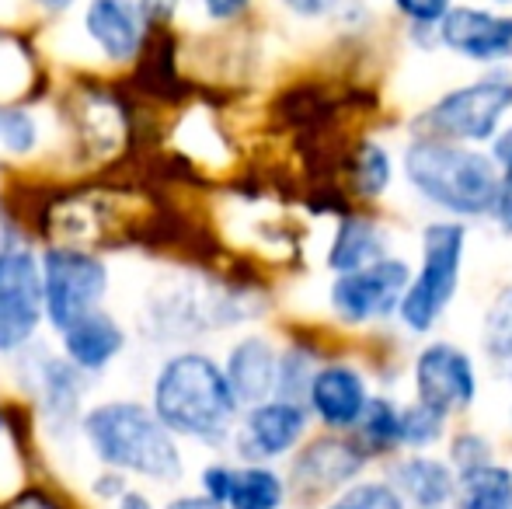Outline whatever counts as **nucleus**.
Masks as SVG:
<instances>
[{
    "label": "nucleus",
    "mask_w": 512,
    "mask_h": 509,
    "mask_svg": "<svg viewBox=\"0 0 512 509\" xmlns=\"http://www.w3.org/2000/svg\"><path fill=\"white\" fill-rule=\"evenodd\" d=\"M150 408L171 436L220 447L237 426V405L223 367L206 353H175L161 363L150 387Z\"/></svg>",
    "instance_id": "nucleus-1"
},
{
    "label": "nucleus",
    "mask_w": 512,
    "mask_h": 509,
    "mask_svg": "<svg viewBox=\"0 0 512 509\" xmlns=\"http://www.w3.org/2000/svg\"><path fill=\"white\" fill-rule=\"evenodd\" d=\"M81 433L91 454L112 471L150 482H182L185 457L178 440L161 426L154 408L133 398L98 401L81 415Z\"/></svg>",
    "instance_id": "nucleus-2"
},
{
    "label": "nucleus",
    "mask_w": 512,
    "mask_h": 509,
    "mask_svg": "<svg viewBox=\"0 0 512 509\" xmlns=\"http://www.w3.org/2000/svg\"><path fill=\"white\" fill-rule=\"evenodd\" d=\"M405 178L429 206L457 220H471L488 217L499 164L471 143L415 136L405 150Z\"/></svg>",
    "instance_id": "nucleus-3"
},
{
    "label": "nucleus",
    "mask_w": 512,
    "mask_h": 509,
    "mask_svg": "<svg viewBox=\"0 0 512 509\" xmlns=\"http://www.w3.org/2000/svg\"><path fill=\"white\" fill-rule=\"evenodd\" d=\"M467 252V227L460 220H432L422 234V265L398 304V318L408 332H432L457 297L460 269Z\"/></svg>",
    "instance_id": "nucleus-4"
},
{
    "label": "nucleus",
    "mask_w": 512,
    "mask_h": 509,
    "mask_svg": "<svg viewBox=\"0 0 512 509\" xmlns=\"http://www.w3.org/2000/svg\"><path fill=\"white\" fill-rule=\"evenodd\" d=\"M512 112V74L492 70L478 81L453 88L415 123L418 136H436L453 143H485L506 123Z\"/></svg>",
    "instance_id": "nucleus-5"
},
{
    "label": "nucleus",
    "mask_w": 512,
    "mask_h": 509,
    "mask_svg": "<svg viewBox=\"0 0 512 509\" xmlns=\"http://www.w3.org/2000/svg\"><path fill=\"white\" fill-rule=\"evenodd\" d=\"M39 272L42 307H46V321L56 332L102 307L108 293L105 258L81 252V248H49L46 255H39Z\"/></svg>",
    "instance_id": "nucleus-6"
},
{
    "label": "nucleus",
    "mask_w": 512,
    "mask_h": 509,
    "mask_svg": "<svg viewBox=\"0 0 512 509\" xmlns=\"http://www.w3.org/2000/svg\"><path fill=\"white\" fill-rule=\"evenodd\" d=\"M46 307H42L39 255L28 245L0 248V356L21 353L35 342Z\"/></svg>",
    "instance_id": "nucleus-7"
},
{
    "label": "nucleus",
    "mask_w": 512,
    "mask_h": 509,
    "mask_svg": "<svg viewBox=\"0 0 512 509\" xmlns=\"http://www.w3.org/2000/svg\"><path fill=\"white\" fill-rule=\"evenodd\" d=\"M408 262L394 255H384L377 262L363 265L335 276L331 283V311L345 325H370V321H384L398 311L401 297L408 290Z\"/></svg>",
    "instance_id": "nucleus-8"
},
{
    "label": "nucleus",
    "mask_w": 512,
    "mask_h": 509,
    "mask_svg": "<svg viewBox=\"0 0 512 509\" xmlns=\"http://www.w3.org/2000/svg\"><path fill=\"white\" fill-rule=\"evenodd\" d=\"M307 422V405L286 398H265L251 405L244 419H237L230 440H234V450L244 464H269L300 447V440L307 436Z\"/></svg>",
    "instance_id": "nucleus-9"
},
{
    "label": "nucleus",
    "mask_w": 512,
    "mask_h": 509,
    "mask_svg": "<svg viewBox=\"0 0 512 509\" xmlns=\"http://www.w3.org/2000/svg\"><path fill=\"white\" fill-rule=\"evenodd\" d=\"M415 394L436 412H467L478 398L474 360L453 342H429L415 356Z\"/></svg>",
    "instance_id": "nucleus-10"
},
{
    "label": "nucleus",
    "mask_w": 512,
    "mask_h": 509,
    "mask_svg": "<svg viewBox=\"0 0 512 509\" xmlns=\"http://www.w3.org/2000/svg\"><path fill=\"white\" fill-rule=\"evenodd\" d=\"M370 457L363 454L356 440H345V436H317L310 440L297 457H293L290 468V485L286 492L300 499H321L331 492H342L345 485L356 482V475L366 468Z\"/></svg>",
    "instance_id": "nucleus-11"
},
{
    "label": "nucleus",
    "mask_w": 512,
    "mask_h": 509,
    "mask_svg": "<svg viewBox=\"0 0 512 509\" xmlns=\"http://www.w3.org/2000/svg\"><path fill=\"white\" fill-rule=\"evenodd\" d=\"M436 28L439 42L471 63L512 60V14H495L485 7H450Z\"/></svg>",
    "instance_id": "nucleus-12"
},
{
    "label": "nucleus",
    "mask_w": 512,
    "mask_h": 509,
    "mask_svg": "<svg viewBox=\"0 0 512 509\" xmlns=\"http://www.w3.org/2000/svg\"><path fill=\"white\" fill-rule=\"evenodd\" d=\"M366 401H370V387L352 363H324V367H317L314 381L307 387L304 405L328 429L345 433L359 422Z\"/></svg>",
    "instance_id": "nucleus-13"
},
{
    "label": "nucleus",
    "mask_w": 512,
    "mask_h": 509,
    "mask_svg": "<svg viewBox=\"0 0 512 509\" xmlns=\"http://www.w3.org/2000/svg\"><path fill=\"white\" fill-rule=\"evenodd\" d=\"M84 35L108 63H133L143 49L147 18L136 0H88L84 7Z\"/></svg>",
    "instance_id": "nucleus-14"
},
{
    "label": "nucleus",
    "mask_w": 512,
    "mask_h": 509,
    "mask_svg": "<svg viewBox=\"0 0 512 509\" xmlns=\"http://www.w3.org/2000/svg\"><path fill=\"white\" fill-rule=\"evenodd\" d=\"M63 342V360L74 363L81 374H102L105 367H112L126 349V328L112 318L102 307L88 311L84 318H77L74 325H67L60 332Z\"/></svg>",
    "instance_id": "nucleus-15"
},
{
    "label": "nucleus",
    "mask_w": 512,
    "mask_h": 509,
    "mask_svg": "<svg viewBox=\"0 0 512 509\" xmlns=\"http://www.w3.org/2000/svg\"><path fill=\"white\" fill-rule=\"evenodd\" d=\"M276 370H279V349L265 335H244L230 346L223 377L234 391L237 405L251 408L258 401L276 394Z\"/></svg>",
    "instance_id": "nucleus-16"
},
{
    "label": "nucleus",
    "mask_w": 512,
    "mask_h": 509,
    "mask_svg": "<svg viewBox=\"0 0 512 509\" xmlns=\"http://www.w3.org/2000/svg\"><path fill=\"white\" fill-rule=\"evenodd\" d=\"M32 367V394H39L46 419L60 429L77 426L81 422V394L88 374H81L70 360H56L49 353H42Z\"/></svg>",
    "instance_id": "nucleus-17"
},
{
    "label": "nucleus",
    "mask_w": 512,
    "mask_h": 509,
    "mask_svg": "<svg viewBox=\"0 0 512 509\" xmlns=\"http://www.w3.org/2000/svg\"><path fill=\"white\" fill-rule=\"evenodd\" d=\"M387 482L398 489V496L405 503L418 509H443L457 496V471L446 461H436V457H425V454L398 457L391 464Z\"/></svg>",
    "instance_id": "nucleus-18"
},
{
    "label": "nucleus",
    "mask_w": 512,
    "mask_h": 509,
    "mask_svg": "<svg viewBox=\"0 0 512 509\" xmlns=\"http://www.w3.org/2000/svg\"><path fill=\"white\" fill-rule=\"evenodd\" d=\"M387 255V234L380 224L366 217H345L338 224L335 238H331L328 248V269L335 276L352 269H363V265L377 262V258Z\"/></svg>",
    "instance_id": "nucleus-19"
},
{
    "label": "nucleus",
    "mask_w": 512,
    "mask_h": 509,
    "mask_svg": "<svg viewBox=\"0 0 512 509\" xmlns=\"http://www.w3.org/2000/svg\"><path fill=\"white\" fill-rule=\"evenodd\" d=\"M286 482L269 464H230L223 509H283Z\"/></svg>",
    "instance_id": "nucleus-20"
},
{
    "label": "nucleus",
    "mask_w": 512,
    "mask_h": 509,
    "mask_svg": "<svg viewBox=\"0 0 512 509\" xmlns=\"http://www.w3.org/2000/svg\"><path fill=\"white\" fill-rule=\"evenodd\" d=\"M453 506L457 509H512V471L499 461L460 471Z\"/></svg>",
    "instance_id": "nucleus-21"
},
{
    "label": "nucleus",
    "mask_w": 512,
    "mask_h": 509,
    "mask_svg": "<svg viewBox=\"0 0 512 509\" xmlns=\"http://www.w3.org/2000/svg\"><path fill=\"white\" fill-rule=\"evenodd\" d=\"M481 346H485L488 360L512 377V283L502 286L488 304L485 321H481Z\"/></svg>",
    "instance_id": "nucleus-22"
},
{
    "label": "nucleus",
    "mask_w": 512,
    "mask_h": 509,
    "mask_svg": "<svg viewBox=\"0 0 512 509\" xmlns=\"http://www.w3.org/2000/svg\"><path fill=\"white\" fill-rule=\"evenodd\" d=\"M352 429H356V443L366 457L391 454L398 450V405L391 398H370Z\"/></svg>",
    "instance_id": "nucleus-23"
},
{
    "label": "nucleus",
    "mask_w": 512,
    "mask_h": 509,
    "mask_svg": "<svg viewBox=\"0 0 512 509\" xmlns=\"http://www.w3.org/2000/svg\"><path fill=\"white\" fill-rule=\"evenodd\" d=\"M446 433V415L429 408L425 401H411V405L398 408V447L425 450L439 443Z\"/></svg>",
    "instance_id": "nucleus-24"
},
{
    "label": "nucleus",
    "mask_w": 512,
    "mask_h": 509,
    "mask_svg": "<svg viewBox=\"0 0 512 509\" xmlns=\"http://www.w3.org/2000/svg\"><path fill=\"white\" fill-rule=\"evenodd\" d=\"M317 374V363L307 349L290 346L286 353H279V370H276V394L272 398H286L304 405L307 401V387Z\"/></svg>",
    "instance_id": "nucleus-25"
},
{
    "label": "nucleus",
    "mask_w": 512,
    "mask_h": 509,
    "mask_svg": "<svg viewBox=\"0 0 512 509\" xmlns=\"http://www.w3.org/2000/svg\"><path fill=\"white\" fill-rule=\"evenodd\" d=\"M328 509H408L391 482H352L331 499Z\"/></svg>",
    "instance_id": "nucleus-26"
},
{
    "label": "nucleus",
    "mask_w": 512,
    "mask_h": 509,
    "mask_svg": "<svg viewBox=\"0 0 512 509\" xmlns=\"http://www.w3.org/2000/svg\"><path fill=\"white\" fill-rule=\"evenodd\" d=\"M391 178H394V164L391 154L377 143H366L356 157V185L366 199H377L391 189Z\"/></svg>",
    "instance_id": "nucleus-27"
},
{
    "label": "nucleus",
    "mask_w": 512,
    "mask_h": 509,
    "mask_svg": "<svg viewBox=\"0 0 512 509\" xmlns=\"http://www.w3.org/2000/svg\"><path fill=\"white\" fill-rule=\"evenodd\" d=\"M0 147L7 154H32L39 147V119L18 105L0 109Z\"/></svg>",
    "instance_id": "nucleus-28"
},
{
    "label": "nucleus",
    "mask_w": 512,
    "mask_h": 509,
    "mask_svg": "<svg viewBox=\"0 0 512 509\" xmlns=\"http://www.w3.org/2000/svg\"><path fill=\"white\" fill-rule=\"evenodd\" d=\"M495 461L492 457V443L485 440L481 433H457L453 436V447H450V468L467 471V468H478V464Z\"/></svg>",
    "instance_id": "nucleus-29"
},
{
    "label": "nucleus",
    "mask_w": 512,
    "mask_h": 509,
    "mask_svg": "<svg viewBox=\"0 0 512 509\" xmlns=\"http://www.w3.org/2000/svg\"><path fill=\"white\" fill-rule=\"evenodd\" d=\"M394 7L415 28H436L446 18V11L453 7V0H394Z\"/></svg>",
    "instance_id": "nucleus-30"
},
{
    "label": "nucleus",
    "mask_w": 512,
    "mask_h": 509,
    "mask_svg": "<svg viewBox=\"0 0 512 509\" xmlns=\"http://www.w3.org/2000/svg\"><path fill=\"white\" fill-rule=\"evenodd\" d=\"M488 217L495 220L502 234H512V168L499 171V182H495V196L488 206Z\"/></svg>",
    "instance_id": "nucleus-31"
},
{
    "label": "nucleus",
    "mask_w": 512,
    "mask_h": 509,
    "mask_svg": "<svg viewBox=\"0 0 512 509\" xmlns=\"http://www.w3.org/2000/svg\"><path fill=\"white\" fill-rule=\"evenodd\" d=\"M126 489H129L126 475H122V471H112V468L102 471V475L95 478V485H91V492H95L98 499H108V503H115Z\"/></svg>",
    "instance_id": "nucleus-32"
},
{
    "label": "nucleus",
    "mask_w": 512,
    "mask_h": 509,
    "mask_svg": "<svg viewBox=\"0 0 512 509\" xmlns=\"http://www.w3.org/2000/svg\"><path fill=\"white\" fill-rule=\"evenodd\" d=\"M147 21H171L182 7V0H136Z\"/></svg>",
    "instance_id": "nucleus-33"
},
{
    "label": "nucleus",
    "mask_w": 512,
    "mask_h": 509,
    "mask_svg": "<svg viewBox=\"0 0 512 509\" xmlns=\"http://www.w3.org/2000/svg\"><path fill=\"white\" fill-rule=\"evenodd\" d=\"M248 4H251V0H203V11L213 21H230V18H237L241 11H248Z\"/></svg>",
    "instance_id": "nucleus-34"
},
{
    "label": "nucleus",
    "mask_w": 512,
    "mask_h": 509,
    "mask_svg": "<svg viewBox=\"0 0 512 509\" xmlns=\"http://www.w3.org/2000/svg\"><path fill=\"white\" fill-rule=\"evenodd\" d=\"M492 161L499 164V171L512 168V123L506 129H499V133L492 136Z\"/></svg>",
    "instance_id": "nucleus-35"
},
{
    "label": "nucleus",
    "mask_w": 512,
    "mask_h": 509,
    "mask_svg": "<svg viewBox=\"0 0 512 509\" xmlns=\"http://www.w3.org/2000/svg\"><path fill=\"white\" fill-rule=\"evenodd\" d=\"M283 4L290 7L293 14H300V18H321V14H328L338 0H283Z\"/></svg>",
    "instance_id": "nucleus-36"
},
{
    "label": "nucleus",
    "mask_w": 512,
    "mask_h": 509,
    "mask_svg": "<svg viewBox=\"0 0 512 509\" xmlns=\"http://www.w3.org/2000/svg\"><path fill=\"white\" fill-rule=\"evenodd\" d=\"M115 509H154V503H150V496H143L140 489H126L115 499Z\"/></svg>",
    "instance_id": "nucleus-37"
},
{
    "label": "nucleus",
    "mask_w": 512,
    "mask_h": 509,
    "mask_svg": "<svg viewBox=\"0 0 512 509\" xmlns=\"http://www.w3.org/2000/svg\"><path fill=\"white\" fill-rule=\"evenodd\" d=\"M164 509H223V506H216L213 499H206V496H178Z\"/></svg>",
    "instance_id": "nucleus-38"
},
{
    "label": "nucleus",
    "mask_w": 512,
    "mask_h": 509,
    "mask_svg": "<svg viewBox=\"0 0 512 509\" xmlns=\"http://www.w3.org/2000/svg\"><path fill=\"white\" fill-rule=\"evenodd\" d=\"M7 509H60L56 503H49L46 496H39V492H28V496H21V499H14Z\"/></svg>",
    "instance_id": "nucleus-39"
},
{
    "label": "nucleus",
    "mask_w": 512,
    "mask_h": 509,
    "mask_svg": "<svg viewBox=\"0 0 512 509\" xmlns=\"http://www.w3.org/2000/svg\"><path fill=\"white\" fill-rule=\"evenodd\" d=\"M35 4H39L42 11H49V14H63V11H70L77 0H35Z\"/></svg>",
    "instance_id": "nucleus-40"
},
{
    "label": "nucleus",
    "mask_w": 512,
    "mask_h": 509,
    "mask_svg": "<svg viewBox=\"0 0 512 509\" xmlns=\"http://www.w3.org/2000/svg\"><path fill=\"white\" fill-rule=\"evenodd\" d=\"M11 231H7V217H4V206H0V248L4 245H11Z\"/></svg>",
    "instance_id": "nucleus-41"
},
{
    "label": "nucleus",
    "mask_w": 512,
    "mask_h": 509,
    "mask_svg": "<svg viewBox=\"0 0 512 509\" xmlns=\"http://www.w3.org/2000/svg\"><path fill=\"white\" fill-rule=\"evenodd\" d=\"M495 4H512V0H495Z\"/></svg>",
    "instance_id": "nucleus-42"
},
{
    "label": "nucleus",
    "mask_w": 512,
    "mask_h": 509,
    "mask_svg": "<svg viewBox=\"0 0 512 509\" xmlns=\"http://www.w3.org/2000/svg\"><path fill=\"white\" fill-rule=\"evenodd\" d=\"M509 422H512V415H509Z\"/></svg>",
    "instance_id": "nucleus-43"
},
{
    "label": "nucleus",
    "mask_w": 512,
    "mask_h": 509,
    "mask_svg": "<svg viewBox=\"0 0 512 509\" xmlns=\"http://www.w3.org/2000/svg\"><path fill=\"white\" fill-rule=\"evenodd\" d=\"M415 509H418V506H415Z\"/></svg>",
    "instance_id": "nucleus-44"
}]
</instances>
